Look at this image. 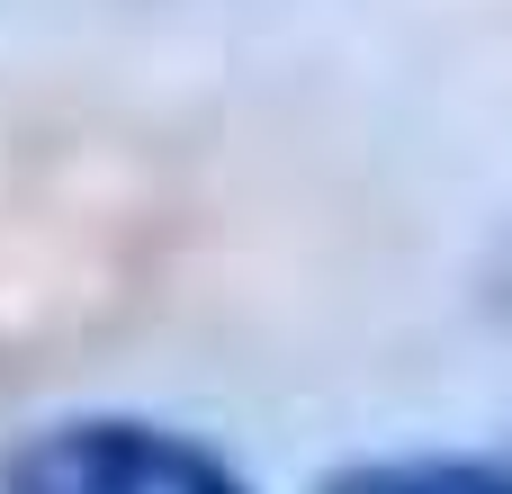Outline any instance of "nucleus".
Segmentation results:
<instances>
[{"mask_svg": "<svg viewBox=\"0 0 512 494\" xmlns=\"http://www.w3.org/2000/svg\"><path fill=\"white\" fill-rule=\"evenodd\" d=\"M0 494H252V477L153 414H63L0 450Z\"/></svg>", "mask_w": 512, "mask_h": 494, "instance_id": "1", "label": "nucleus"}, {"mask_svg": "<svg viewBox=\"0 0 512 494\" xmlns=\"http://www.w3.org/2000/svg\"><path fill=\"white\" fill-rule=\"evenodd\" d=\"M315 494H512V450H378L342 459Z\"/></svg>", "mask_w": 512, "mask_h": 494, "instance_id": "2", "label": "nucleus"}]
</instances>
